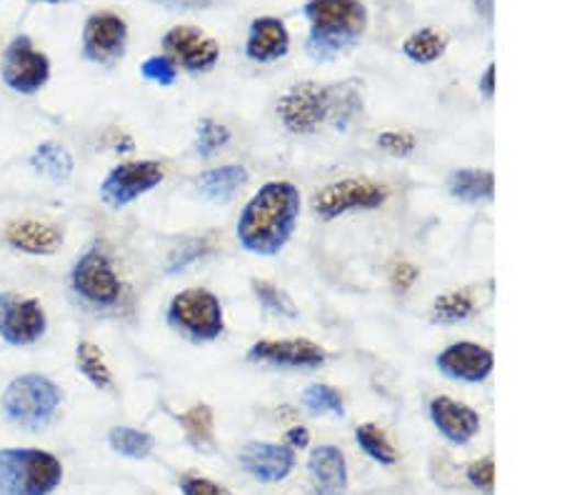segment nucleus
Returning a JSON list of instances; mask_svg holds the SVG:
<instances>
[{"instance_id": "obj_1", "label": "nucleus", "mask_w": 562, "mask_h": 495, "mask_svg": "<svg viewBox=\"0 0 562 495\" xmlns=\"http://www.w3.org/2000/svg\"><path fill=\"white\" fill-rule=\"evenodd\" d=\"M301 209L303 198L295 183L270 180L246 203L235 236L252 256H276L293 238Z\"/></svg>"}, {"instance_id": "obj_2", "label": "nucleus", "mask_w": 562, "mask_h": 495, "mask_svg": "<svg viewBox=\"0 0 562 495\" xmlns=\"http://www.w3.org/2000/svg\"><path fill=\"white\" fill-rule=\"evenodd\" d=\"M362 111L358 83L321 86L297 83L278 101V119L290 133H315L323 123H333L338 131H346L348 123Z\"/></svg>"}, {"instance_id": "obj_3", "label": "nucleus", "mask_w": 562, "mask_h": 495, "mask_svg": "<svg viewBox=\"0 0 562 495\" xmlns=\"http://www.w3.org/2000/svg\"><path fill=\"white\" fill-rule=\"evenodd\" d=\"M305 15L311 21L307 50L321 60L352 48L368 25V11L362 0H311L305 5Z\"/></svg>"}, {"instance_id": "obj_4", "label": "nucleus", "mask_w": 562, "mask_h": 495, "mask_svg": "<svg viewBox=\"0 0 562 495\" xmlns=\"http://www.w3.org/2000/svg\"><path fill=\"white\" fill-rule=\"evenodd\" d=\"M60 403L63 391L53 378L43 373H23L5 385L0 408L13 426L23 430H43L58 416Z\"/></svg>"}, {"instance_id": "obj_5", "label": "nucleus", "mask_w": 562, "mask_h": 495, "mask_svg": "<svg viewBox=\"0 0 562 495\" xmlns=\"http://www.w3.org/2000/svg\"><path fill=\"white\" fill-rule=\"evenodd\" d=\"M63 481V463L41 448L0 450V495H50Z\"/></svg>"}, {"instance_id": "obj_6", "label": "nucleus", "mask_w": 562, "mask_h": 495, "mask_svg": "<svg viewBox=\"0 0 562 495\" xmlns=\"http://www.w3.org/2000/svg\"><path fill=\"white\" fill-rule=\"evenodd\" d=\"M168 326L183 333L193 344H211L225 330L223 303L207 288H188L168 305Z\"/></svg>"}, {"instance_id": "obj_7", "label": "nucleus", "mask_w": 562, "mask_h": 495, "mask_svg": "<svg viewBox=\"0 0 562 495\" xmlns=\"http://www.w3.org/2000/svg\"><path fill=\"white\" fill-rule=\"evenodd\" d=\"M70 288L76 299L93 311H111L123 301V281L101 246H90L76 260L70 270Z\"/></svg>"}, {"instance_id": "obj_8", "label": "nucleus", "mask_w": 562, "mask_h": 495, "mask_svg": "<svg viewBox=\"0 0 562 495\" xmlns=\"http://www.w3.org/2000/svg\"><path fill=\"white\" fill-rule=\"evenodd\" d=\"M387 201V188L368 178H346L321 188L313 195L317 218L335 221L352 211H375Z\"/></svg>"}, {"instance_id": "obj_9", "label": "nucleus", "mask_w": 562, "mask_h": 495, "mask_svg": "<svg viewBox=\"0 0 562 495\" xmlns=\"http://www.w3.org/2000/svg\"><path fill=\"white\" fill-rule=\"evenodd\" d=\"M48 330V315L41 301L5 291L0 293V340L13 348L35 346Z\"/></svg>"}, {"instance_id": "obj_10", "label": "nucleus", "mask_w": 562, "mask_h": 495, "mask_svg": "<svg viewBox=\"0 0 562 495\" xmlns=\"http://www.w3.org/2000/svg\"><path fill=\"white\" fill-rule=\"evenodd\" d=\"M3 83L21 95H33L50 80V60L29 35H18L3 53Z\"/></svg>"}, {"instance_id": "obj_11", "label": "nucleus", "mask_w": 562, "mask_h": 495, "mask_svg": "<svg viewBox=\"0 0 562 495\" xmlns=\"http://www.w3.org/2000/svg\"><path fill=\"white\" fill-rule=\"evenodd\" d=\"M166 180V170L158 160H128L111 168V173L103 178L101 198L111 209H125L140 195L156 191Z\"/></svg>"}, {"instance_id": "obj_12", "label": "nucleus", "mask_w": 562, "mask_h": 495, "mask_svg": "<svg viewBox=\"0 0 562 495\" xmlns=\"http://www.w3.org/2000/svg\"><path fill=\"white\" fill-rule=\"evenodd\" d=\"M162 48L176 66H183L190 74H207L217 66L221 58V45L211 35H205L195 25H176L162 35Z\"/></svg>"}, {"instance_id": "obj_13", "label": "nucleus", "mask_w": 562, "mask_h": 495, "mask_svg": "<svg viewBox=\"0 0 562 495\" xmlns=\"http://www.w3.org/2000/svg\"><path fill=\"white\" fill-rule=\"evenodd\" d=\"M125 45H128V23L117 13L98 11L88 15L83 29V53L88 60L98 66H111L123 58Z\"/></svg>"}, {"instance_id": "obj_14", "label": "nucleus", "mask_w": 562, "mask_h": 495, "mask_svg": "<svg viewBox=\"0 0 562 495\" xmlns=\"http://www.w3.org/2000/svg\"><path fill=\"white\" fill-rule=\"evenodd\" d=\"M248 360L273 368H321L328 360V353H325L323 346L307 338H283L252 344Z\"/></svg>"}, {"instance_id": "obj_15", "label": "nucleus", "mask_w": 562, "mask_h": 495, "mask_svg": "<svg viewBox=\"0 0 562 495\" xmlns=\"http://www.w3.org/2000/svg\"><path fill=\"white\" fill-rule=\"evenodd\" d=\"M435 363H438L440 371L450 375L452 381L483 383L493 373L495 356L491 348L470 344V340H460V344H452L442 350Z\"/></svg>"}, {"instance_id": "obj_16", "label": "nucleus", "mask_w": 562, "mask_h": 495, "mask_svg": "<svg viewBox=\"0 0 562 495\" xmlns=\"http://www.w3.org/2000/svg\"><path fill=\"white\" fill-rule=\"evenodd\" d=\"M238 463L243 471L260 483H280L293 473L295 453L290 446L248 443L240 450Z\"/></svg>"}, {"instance_id": "obj_17", "label": "nucleus", "mask_w": 562, "mask_h": 495, "mask_svg": "<svg viewBox=\"0 0 562 495\" xmlns=\"http://www.w3.org/2000/svg\"><path fill=\"white\" fill-rule=\"evenodd\" d=\"M3 240L8 248L18 250V254L41 258L58 254V248L63 246V230L53 223L23 218L5 225Z\"/></svg>"}, {"instance_id": "obj_18", "label": "nucleus", "mask_w": 562, "mask_h": 495, "mask_svg": "<svg viewBox=\"0 0 562 495\" xmlns=\"http://www.w3.org/2000/svg\"><path fill=\"white\" fill-rule=\"evenodd\" d=\"M430 420L456 446H465L480 434L477 410L450 398V395H438L430 401Z\"/></svg>"}, {"instance_id": "obj_19", "label": "nucleus", "mask_w": 562, "mask_h": 495, "mask_svg": "<svg viewBox=\"0 0 562 495\" xmlns=\"http://www.w3.org/2000/svg\"><path fill=\"white\" fill-rule=\"evenodd\" d=\"M307 471L315 483L317 495H346L350 485L348 461L340 448L321 446L307 458Z\"/></svg>"}, {"instance_id": "obj_20", "label": "nucleus", "mask_w": 562, "mask_h": 495, "mask_svg": "<svg viewBox=\"0 0 562 495\" xmlns=\"http://www.w3.org/2000/svg\"><path fill=\"white\" fill-rule=\"evenodd\" d=\"M290 50V33L285 23L273 15L256 18L250 23L246 56L256 63H273L280 60Z\"/></svg>"}, {"instance_id": "obj_21", "label": "nucleus", "mask_w": 562, "mask_h": 495, "mask_svg": "<svg viewBox=\"0 0 562 495\" xmlns=\"http://www.w3.org/2000/svg\"><path fill=\"white\" fill-rule=\"evenodd\" d=\"M250 180V173L246 166H221V168H211L205 170L195 178V188L198 193L207 201L213 203H225L231 201V198L240 191V188H246Z\"/></svg>"}, {"instance_id": "obj_22", "label": "nucleus", "mask_w": 562, "mask_h": 495, "mask_svg": "<svg viewBox=\"0 0 562 495\" xmlns=\"http://www.w3.org/2000/svg\"><path fill=\"white\" fill-rule=\"evenodd\" d=\"M448 191L452 198H458V201H465V203L491 201L495 195V176L491 170L462 168V170H456V173H450Z\"/></svg>"}, {"instance_id": "obj_23", "label": "nucleus", "mask_w": 562, "mask_h": 495, "mask_svg": "<svg viewBox=\"0 0 562 495\" xmlns=\"http://www.w3.org/2000/svg\"><path fill=\"white\" fill-rule=\"evenodd\" d=\"M31 168L35 173H41L50 180H68L72 176V156L66 146H60L56 140H45L31 156Z\"/></svg>"}, {"instance_id": "obj_24", "label": "nucleus", "mask_w": 562, "mask_h": 495, "mask_svg": "<svg viewBox=\"0 0 562 495\" xmlns=\"http://www.w3.org/2000/svg\"><path fill=\"white\" fill-rule=\"evenodd\" d=\"M76 365L78 371L86 375L90 385H95L98 391H111L113 389V371L108 368L101 348L90 340H80L76 348Z\"/></svg>"}, {"instance_id": "obj_25", "label": "nucleus", "mask_w": 562, "mask_h": 495, "mask_svg": "<svg viewBox=\"0 0 562 495\" xmlns=\"http://www.w3.org/2000/svg\"><path fill=\"white\" fill-rule=\"evenodd\" d=\"M448 48V35L435 31V29H423L413 33L411 38L403 43L405 56L415 63H432L438 60Z\"/></svg>"}, {"instance_id": "obj_26", "label": "nucleus", "mask_w": 562, "mask_h": 495, "mask_svg": "<svg viewBox=\"0 0 562 495\" xmlns=\"http://www.w3.org/2000/svg\"><path fill=\"white\" fill-rule=\"evenodd\" d=\"M108 443L125 458H133V461H143L153 453V438L145 434V430L138 428H128V426H117L108 434Z\"/></svg>"}, {"instance_id": "obj_27", "label": "nucleus", "mask_w": 562, "mask_h": 495, "mask_svg": "<svg viewBox=\"0 0 562 495\" xmlns=\"http://www.w3.org/2000/svg\"><path fill=\"white\" fill-rule=\"evenodd\" d=\"M356 440L358 446L366 450V453L373 458L375 463L380 465H395L397 455H395V448L390 446V440L385 438L383 430L373 423H362V426L356 428Z\"/></svg>"}, {"instance_id": "obj_28", "label": "nucleus", "mask_w": 562, "mask_h": 495, "mask_svg": "<svg viewBox=\"0 0 562 495\" xmlns=\"http://www.w3.org/2000/svg\"><path fill=\"white\" fill-rule=\"evenodd\" d=\"M473 313H475V301L470 299V293L465 291L446 293L432 303L435 323H460V320H468Z\"/></svg>"}, {"instance_id": "obj_29", "label": "nucleus", "mask_w": 562, "mask_h": 495, "mask_svg": "<svg viewBox=\"0 0 562 495\" xmlns=\"http://www.w3.org/2000/svg\"><path fill=\"white\" fill-rule=\"evenodd\" d=\"M250 285H252V293H256L258 303L270 315H278V318H297L295 303L290 301V295L280 291L278 285L268 283V281H260V278H252Z\"/></svg>"}, {"instance_id": "obj_30", "label": "nucleus", "mask_w": 562, "mask_h": 495, "mask_svg": "<svg viewBox=\"0 0 562 495\" xmlns=\"http://www.w3.org/2000/svg\"><path fill=\"white\" fill-rule=\"evenodd\" d=\"M231 143V128H225L223 123L215 119H203L198 123L195 133V153L201 158H213L217 150L225 148Z\"/></svg>"}, {"instance_id": "obj_31", "label": "nucleus", "mask_w": 562, "mask_h": 495, "mask_svg": "<svg viewBox=\"0 0 562 495\" xmlns=\"http://www.w3.org/2000/svg\"><path fill=\"white\" fill-rule=\"evenodd\" d=\"M178 420L195 446L211 443L213 440V410L207 405H195L183 416H178Z\"/></svg>"}, {"instance_id": "obj_32", "label": "nucleus", "mask_w": 562, "mask_h": 495, "mask_svg": "<svg viewBox=\"0 0 562 495\" xmlns=\"http://www.w3.org/2000/svg\"><path fill=\"white\" fill-rule=\"evenodd\" d=\"M303 403L311 413H333V416H342L346 410V401L342 395L333 389V385H311L303 393Z\"/></svg>"}, {"instance_id": "obj_33", "label": "nucleus", "mask_w": 562, "mask_h": 495, "mask_svg": "<svg viewBox=\"0 0 562 495\" xmlns=\"http://www.w3.org/2000/svg\"><path fill=\"white\" fill-rule=\"evenodd\" d=\"M213 243L211 238H193L183 243V246L176 248L168 258V273H178V270H186L190 263H195L198 258H203L205 254H211Z\"/></svg>"}, {"instance_id": "obj_34", "label": "nucleus", "mask_w": 562, "mask_h": 495, "mask_svg": "<svg viewBox=\"0 0 562 495\" xmlns=\"http://www.w3.org/2000/svg\"><path fill=\"white\" fill-rule=\"evenodd\" d=\"M140 74L145 80H150V83L168 88L178 80V66H176V60L168 56H150L148 60H143Z\"/></svg>"}, {"instance_id": "obj_35", "label": "nucleus", "mask_w": 562, "mask_h": 495, "mask_svg": "<svg viewBox=\"0 0 562 495\" xmlns=\"http://www.w3.org/2000/svg\"><path fill=\"white\" fill-rule=\"evenodd\" d=\"M415 146H418V143H415V135H411V133L385 131L378 135V148L390 153V156H395V158H407L415 150Z\"/></svg>"}, {"instance_id": "obj_36", "label": "nucleus", "mask_w": 562, "mask_h": 495, "mask_svg": "<svg viewBox=\"0 0 562 495\" xmlns=\"http://www.w3.org/2000/svg\"><path fill=\"white\" fill-rule=\"evenodd\" d=\"M468 481L475 485L477 491H485L487 495L495 488V461L491 455L480 458V461L468 465Z\"/></svg>"}, {"instance_id": "obj_37", "label": "nucleus", "mask_w": 562, "mask_h": 495, "mask_svg": "<svg viewBox=\"0 0 562 495\" xmlns=\"http://www.w3.org/2000/svg\"><path fill=\"white\" fill-rule=\"evenodd\" d=\"M418 275H420L418 268L401 260V263H395L393 268H390V285H393V291H397V293H407L413 288V283L418 281Z\"/></svg>"}, {"instance_id": "obj_38", "label": "nucleus", "mask_w": 562, "mask_h": 495, "mask_svg": "<svg viewBox=\"0 0 562 495\" xmlns=\"http://www.w3.org/2000/svg\"><path fill=\"white\" fill-rule=\"evenodd\" d=\"M180 491H183V495H231V491L223 488V485H217L207 479H195V475L183 479Z\"/></svg>"}, {"instance_id": "obj_39", "label": "nucleus", "mask_w": 562, "mask_h": 495, "mask_svg": "<svg viewBox=\"0 0 562 495\" xmlns=\"http://www.w3.org/2000/svg\"><path fill=\"white\" fill-rule=\"evenodd\" d=\"M160 8H168V11H203V8L215 5L217 0H150Z\"/></svg>"}, {"instance_id": "obj_40", "label": "nucleus", "mask_w": 562, "mask_h": 495, "mask_svg": "<svg viewBox=\"0 0 562 495\" xmlns=\"http://www.w3.org/2000/svg\"><path fill=\"white\" fill-rule=\"evenodd\" d=\"M288 443H290V448H307V443H311V434H307V428H303V426L290 428Z\"/></svg>"}, {"instance_id": "obj_41", "label": "nucleus", "mask_w": 562, "mask_h": 495, "mask_svg": "<svg viewBox=\"0 0 562 495\" xmlns=\"http://www.w3.org/2000/svg\"><path fill=\"white\" fill-rule=\"evenodd\" d=\"M480 90H483L487 98L495 95V66H487L485 76L480 78Z\"/></svg>"}, {"instance_id": "obj_42", "label": "nucleus", "mask_w": 562, "mask_h": 495, "mask_svg": "<svg viewBox=\"0 0 562 495\" xmlns=\"http://www.w3.org/2000/svg\"><path fill=\"white\" fill-rule=\"evenodd\" d=\"M35 3H53V5H60V3H68V0H35Z\"/></svg>"}]
</instances>
